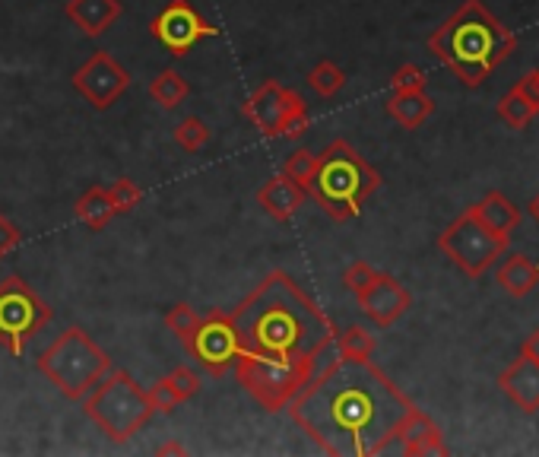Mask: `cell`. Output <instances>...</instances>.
<instances>
[{"label": "cell", "mask_w": 539, "mask_h": 457, "mask_svg": "<svg viewBox=\"0 0 539 457\" xmlns=\"http://www.w3.org/2000/svg\"><path fill=\"white\" fill-rule=\"evenodd\" d=\"M165 378L172 381V388H175V394L181 397V404H188V400H191V397H197V394H200V388H203L200 375H197L194 369H188V365H178V369H172Z\"/></svg>", "instance_id": "obj_33"}, {"label": "cell", "mask_w": 539, "mask_h": 457, "mask_svg": "<svg viewBox=\"0 0 539 457\" xmlns=\"http://www.w3.org/2000/svg\"><path fill=\"white\" fill-rule=\"evenodd\" d=\"M520 356H527V359L539 362V327H536L533 334H527L524 343H520Z\"/></svg>", "instance_id": "obj_38"}, {"label": "cell", "mask_w": 539, "mask_h": 457, "mask_svg": "<svg viewBox=\"0 0 539 457\" xmlns=\"http://www.w3.org/2000/svg\"><path fill=\"white\" fill-rule=\"evenodd\" d=\"M51 321V308L23 277L0 280V346L10 356H23L29 340Z\"/></svg>", "instance_id": "obj_9"}, {"label": "cell", "mask_w": 539, "mask_h": 457, "mask_svg": "<svg viewBox=\"0 0 539 457\" xmlns=\"http://www.w3.org/2000/svg\"><path fill=\"white\" fill-rule=\"evenodd\" d=\"M150 35L169 54L184 58V54H188L194 45H200L203 39H216L219 29L203 20L191 0H169V4L153 16Z\"/></svg>", "instance_id": "obj_11"}, {"label": "cell", "mask_w": 539, "mask_h": 457, "mask_svg": "<svg viewBox=\"0 0 539 457\" xmlns=\"http://www.w3.org/2000/svg\"><path fill=\"white\" fill-rule=\"evenodd\" d=\"M375 350H378L375 334L365 331V327H359V324L346 327L343 334L337 331V337H333V353H337V359H356V362H365V359L375 356Z\"/></svg>", "instance_id": "obj_23"}, {"label": "cell", "mask_w": 539, "mask_h": 457, "mask_svg": "<svg viewBox=\"0 0 539 457\" xmlns=\"http://www.w3.org/2000/svg\"><path fill=\"white\" fill-rule=\"evenodd\" d=\"M241 350L257 359L295 362L327 353L337 327L286 270H273L232 312Z\"/></svg>", "instance_id": "obj_2"}, {"label": "cell", "mask_w": 539, "mask_h": 457, "mask_svg": "<svg viewBox=\"0 0 539 457\" xmlns=\"http://www.w3.org/2000/svg\"><path fill=\"white\" fill-rule=\"evenodd\" d=\"M498 388L505 391L524 413L539 410V362L520 356L498 375Z\"/></svg>", "instance_id": "obj_17"}, {"label": "cell", "mask_w": 539, "mask_h": 457, "mask_svg": "<svg viewBox=\"0 0 539 457\" xmlns=\"http://www.w3.org/2000/svg\"><path fill=\"white\" fill-rule=\"evenodd\" d=\"M308 124H311L308 105H305V99L292 89V96H289V102H286V112H283V118H280V127H276V137L299 140V137L308 131Z\"/></svg>", "instance_id": "obj_27"}, {"label": "cell", "mask_w": 539, "mask_h": 457, "mask_svg": "<svg viewBox=\"0 0 539 457\" xmlns=\"http://www.w3.org/2000/svg\"><path fill=\"white\" fill-rule=\"evenodd\" d=\"M213 140V131H210V124L191 115V118H181L175 124V143L181 146L184 153H200L203 146H207Z\"/></svg>", "instance_id": "obj_28"}, {"label": "cell", "mask_w": 539, "mask_h": 457, "mask_svg": "<svg viewBox=\"0 0 539 457\" xmlns=\"http://www.w3.org/2000/svg\"><path fill=\"white\" fill-rule=\"evenodd\" d=\"M314 166H318V153H311L308 146H299V150H292L289 159L283 162V175L292 178L295 185H302L308 191V181L314 175Z\"/></svg>", "instance_id": "obj_31"}, {"label": "cell", "mask_w": 539, "mask_h": 457, "mask_svg": "<svg viewBox=\"0 0 539 457\" xmlns=\"http://www.w3.org/2000/svg\"><path fill=\"white\" fill-rule=\"evenodd\" d=\"M188 353L197 359V365L207 375H213V378L229 375L235 369L238 356L245 353L241 350L235 324H232V315L213 312L207 318H200V327H197V334L188 346Z\"/></svg>", "instance_id": "obj_10"}, {"label": "cell", "mask_w": 539, "mask_h": 457, "mask_svg": "<svg viewBox=\"0 0 539 457\" xmlns=\"http://www.w3.org/2000/svg\"><path fill=\"white\" fill-rule=\"evenodd\" d=\"M470 213L479 219V223H486L489 229L505 232V235H511V229L520 223V210H517V204H514L511 197L501 194V191H489L486 197L479 200V204L470 207Z\"/></svg>", "instance_id": "obj_21"}, {"label": "cell", "mask_w": 539, "mask_h": 457, "mask_svg": "<svg viewBox=\"0 0 539 457\" xmlns=\"http://www.w3.org/2000/svg\"><path fill=\"white\" fill-rule=\"evenodd\" d=\"M495 115H498L501 124H508L511 131H524V127L536 118L533 108H530L524 99H520L514 89H508V93L501 96V102H498V108H495Z\"/></svg>", "instance_id": "obj_29"}, {"label": "cell", "mask_w": 539, "mask_h": 457, "mask_svg": "<svg viewBox=\"0 0 539 457\" xmlns=\"http://www.w3.org/2000/svg\"><path fill=\"white\" fill-rule=\"evenodd\" d=\"M165 327H169V334L188 350L194 334H197V327H200V315L194 312V308L188 302H178L172 305L169 312H165Z\"/></svg>", "instance_id": "obj_26"}, {"label": "cell", "mask_w": 539, "mask_h": 457, "mask_svg": "<svg viewBox=\"0 0 539 457\" xmlns=\"http://www.w3.org/2000/svg\"><path fill=\"white\" fill-rule=\"evenodd\" d=\"M64 13L83 35L99 39L121 16V0H67Z\"/></svg>", "instance_id": "obj_18"}, {"label": "cell", "mask_w": 539, "mask_h": 457, "mask_svg": "<svg viewBox=\"0 0 539 457\" xmlns=\"http://www.w3.org/2000/svg\"><path fill=\"white\" fill-rule=\"evenodd\" d=\"M425 89V70L419 64H403L390 77V93H422Z\"/></svg>", "instance_id": "obj_32"}, {"label": "cell", "mask_w": 539, "mask_h": 457, "mask_svg": "<svg viewBox=\"0 0 539 457\" xmlns=\"http://www.w3.org/2000/svg\"><path fill=\"white\" fill-rule=\"evenodd\" d=\"M508 245H511V235L495 232L486 223H479L470 210L460 213L454 223L438 235L441 254H448V258L473 280L486 277V270L498 258H505Z\"/></svg>", "instance_id": "obj_8"}, {"label": "cell", "mask_w": 539, "mask_h": 457, "mask_svg": "<svg viewBox=\"0 0 539 457\" xmlns=\"http://www.w3.org/2000/svg\"><path fill=\"white\" fill-rule=\"evenodd\" d=\"M514 48V32L501 26L482 0H463L451 20L429 35V51L470 89L486 83Z\"/></svg>", "instance_id": "obj_3"}, {"label": "cell", "mask_w": 539, "mask_h": 457, "mask_svg": "<svg viewBox=\"0 0 539 457\" xmlns=\"http://www.w3.org/2000/svg\"><path fill=\"white\" fill-rule=\"evenodd\" d=\"M73 213H77V219L83 226H89L92 232L105 229L111 219H115V210H111V200H108V191L102 185H92L80 194L77 207H73Z\"/></svg>", "instance_id": "obj_22"}, {"label": "cell", "mask_w": 539, "mask_h": 457, "mask_svg": "<svg viewBox=\"0 0 539 457\" xmlns=\"http://www.w3.org/2000/svg\"><path fill=\"white\" fill-rule=\"evenodd\" d=\"M159 454H188V448H184V445H162Z\"/></svg>", "instance_id": "obj_39"}, {"label": "cell", "mask_w": 539, "mask_h": 457, "mask_svg": "<svg viewBox=\"0 0 539 457\" xmlns=\"http://www.w3.org/2000/svg\"><path fill=\"white\" fill-rule=\"evenodd\" d=\"M127 86H130V73L115 61L111 51H92V58L73 73V89H77L96 112H108V108L124 96Z\"/></svg>", "instance_id": "obj_12"}, {"label": "cell", "mask_w": 539, "mask_h": 457, "mask_svg": "<svg viewBox=\"0 0 539 457\" xmlns=\"http://www.w3.org/2000/svg\"><path fill=\"white\" fill-rule=\"evenodd\" d=\"M413 404L371 359H333L299 391L289 413L333 457H375L394 442Z\"/></svg>", "instance_id": "obj_1"}, {"label": "cell", "mask_w": 539, "mask_h": 457, "mask_svg": "<svg viewBox=\"0 0 539 457\" xmlns=\"http://www.w3.org/2000/svg\"><path fill=\"white\" fill-rule=\"evenodd\" d=\"M105 191H108V200H111V210H115V216H124L130 210H137L143 204V197H146L143 188L137 185V181H130V178L111 181Z\"/></svg>", "instance_id": "obj_30"}, {"label": "cell", "mask_w": 539, "mask_h": 457, "mask_svg": "<svg viewBox=\"0 0 539 457\" xmlns=\"http://www.w3.org/2000/svg\"><path fill=\"white\" fill-rule=\"evenodd\" d=\"M330 353L333 346L327 353H314L295 362H273V359H257V356L241 353L232 372L238 378V385L257 400V407H264L267 413H280L299 397V391L311 385L314 375L321 372V362Z\"/></svg>", "instance_id": "obj_6"}, {"label": "cell", "mask_w": 539, "mask_h": 457, "mask_svg": "<svg viewBox=\"0 0 539 457\" xmlns=\"http://www.w3.org/2000/svg\"><path fill=\"white\" fill-rule=\"evenodd\" d=\"M23 242V232L20 226L13 223V219H7L4 213H0V258H7L10 251H16Z\"/></svg>", "instance_id": "obj_37"}, {"label": "cell", "mask_w": 539, "mask_h": 457, "mask_svg": "<svg viewBox=\"0 0 539 457\" xmlns=\"http://www.w3.org/2000/svg\"><path fill=\"white\" fill-rule=\"evenodd\" d=\"M356 302L371 324L390 327L410 312L413 296H410V289L394 277V273L375 270V277L368 280V286L356 292Z\"/></svg>", "instance_id": "obj_13"}, {"label": "cell", "mask_w": 539, "mask_h": 457, "mask_svg": "<svg viewBox=\"0 0 539 457\" xmlns=\"http://www.w3.org/2000/svg\"><path fill=\"white\" fill-rule=\"evenodd\" d=\"M511 89L533 108V115H539V67L530 70V73H524V77H520Z\"/></svg>", "instance_id": "obj_36"}, {"label": "cell", "mask_w": 539, "mask_h": 457, "mask_svg": "<svg viewBox=\"0 0 539 457\" xmlns=\"http://www.w3.org/2000/svg\"><path fill=\"white\" fill-rule=\"evenodd\" d=\"M498 286L514 299H524L539 286V267L527 258V254H508L498 267Z\"/></svg>", "instance_id": "obj_19"}, {"label": "cell", "mask_w": 539, "mask_h": 457, "mask_svg": "<svg viewBox=\"0 0 539 457\" xmlns=\"http://www.w3.org/2000/svg\"><path fill=\"white\" fill-rule=\"evenodd\" d=\"M527 210H530V216L536 219V226H539V194H536V197L530 200V204H527Z\"/></svg>", "instance_id": "obj_40"}, {"label": "cell", "mask_w": 539, "mask_h": 457, "mask_svg": "<svg viewBox=\"0 0 539 457\" xmlns=\"http://www.w3.org/2000/svg\"><path fill=\"white\" fill-rule=\"evenodd\" d=\"M375 277V267H371L368 261H352L346 270H343V286L356 296L359 289H365L368 286V280Z\"/></svg>", "instance_id": "obj_35"}, {"label": "cell", "mask_w": 539, "mask_h": 457, "mask_svg": "<svg viewBox=\"0 0 539 457\" xmlns=\"http://www.w3.org/2000/svg\"><path fill=\"white\" fill-rule=\"evenodd\" d=\"M83 407H86V416L115 445L134 438L156 413L150 397H146V388H140L137 381L121 369H111L99 385L83 397Z\"/></svg>", "instance_id": "obj_7"}, {"label": "cell", "mask_w": 539, "mask_h": 457, "mask_svg": "<svg viewBox=\"0 0 539 457\" xmlns=\"http://www.w3.org/2000/svg\"><path fill=\"white\" fill-rule=\"evenodd\" d=\"M400 451L406 457H432V454H448V445H444L441 429L432 423V416H425L422 410H410V416L403 419L394 442H390L387 451Z\"/></svg>", "instance_id": "obj_15"}, {"label": "cell", "mask_w": 539, "mask_h": 457, "mask_svg": "<svg viewBox=\"0 0 539 457\" xmlns=\"http://www.w3.org/2000/svg\"><path fill=\"white\" fill-rule=\"evenodd\" d=\"M257 204L264 207V213L273 216L276 223H289V219L308 204V191L302 185H295L286 175H273L260 185Z\"/></svg>", "instance_id": "obj_16"}, {"label": "cell", "mask_w": 539, "mask_h": 457, "mask_svg": "<svg viewBox=\"0 0 539 457\" xmlns=\"http://www.w3.org/2000/svg\"><path fill=\"white\" fill-rule=\"evenodd\" d=\"M188 96H191V86H188V80H184L175 67L159 70L156 77L150 80V99L156 105H162V108H178Z\"/></svg>", "instance_id": "obj_24"}, {"label": "cell", "mask_w": 539, "mask_h": 457, "mask_svg": "<svg viewBox=\"0 0 539 457\" xmlns=\"http://www.w3.org/2000/svg\"><path fill=\"white\" fill-rule=\"evenodd\" d=\"M387 115L394 118L403 131H419V127L435 115V99L422 93H390Z\"/></svg>", "instance_id": "obj_20"}, {"label": "cell", "mask_w": 539, "mask_h": 457, "mask_svg": "<svg viewBox=\"0 0 539 457\" xmlns=\"http://www.w3.org/2000/svg\"><path fill=\"white\" fill-rule=\"evenodd\" d=\"M378 188L381 175L371 169V162L346 140H333L318 153V166L308 181V197L333 223H349L362 213L365 200Z\"/></svg>", "instance_id": "obj_4"}, {"label": "cell", "mask_w": 539, "mask_h": 457, "mask_svg": "<svg viewBox=\"0 0 539 457\" xmlns=\"http://www.w3.org/2000/svg\"><path fill=\"white\" fill-rule=\"evenodd\" d=\"M289 96H292L289 86H280L276 80H264L245 99V105H241V112H245V118L257 127V134L264 140H276V127H280Z\"/></svg>", "instance_id": "obj_14"}, {"label": "cell", "mask_w": 539, "mask_h": 457, "mask_svg": "<svg viewBox=\"0 0 539 457\" xmlns=\"http://www.w3.org/2000/svg\"><path fill=\"white\" fill-rule=\"evenodd\" d=\"M35 369H39L64 397L83 400L111 372V356L83 331V327H67L58 340L48 343L39 353Z\"/></svg>", "instance_id": "obj_5"}, {"label": "cell", "mask_w": 539, "mask_h": 457, "mask_svg": "<svg viewBox=\"0 0 539 457\" xmlns=\"http://www.w3.org/2000/svg\"><path fill=\"white\" fill-rule=\"evenodd\" d=\"M146 397H150V404H153L156 413H175V410L181 407V397L175 394V388H172L169 378H159L156 385L146 391Z\"/></svg>", "instance_id": "obj_34"}, {"label": "cell", "mask_w": 539, "mask_h": 457, "mask_svg": "<svg viewBox=\"0 0 539 457\" xmlns=\"http://www.w3.org/2000/svg\"><path fill=\"white\" fill-rule=\"evenodd\" d=\"M308 86L318 93L321 99H333L340 93V89L346 86V70L340 64H333V61H318L311 70H308Z\"/></svg>", "instance_id": "obj_25"}]
</instances>
